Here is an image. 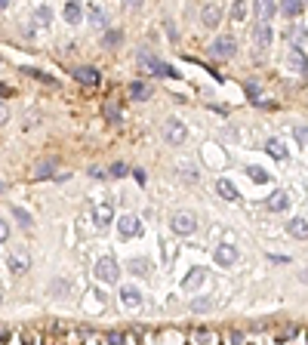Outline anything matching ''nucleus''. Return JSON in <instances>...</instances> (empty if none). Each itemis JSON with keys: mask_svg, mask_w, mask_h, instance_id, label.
<instances>
[{"mask_svg": "<svg viewBox=\"0 0 308 345\" xmlns=\"http://www.w3.org/2000/svg\"><path fill=\"white\" fill-rule=\"evenodd\" d=\"M96 278H99L102 284H117V278H120V265H117L111 256H102V259L96 262Z\"/></svg>", "mask_w": 308, "mask_h": 345, "instance_id": "obj_1", "label": "nucleus"}, {"mask_svg": "<svg viewBox=\"0 0 308 345\" xmlns=\"http://www.w3.org/2000/svg\"><path fill=\"white\" fill-rule=\"evenodd\" d=\"M234 49H238V40H234L231 34H222V37H216V43L210 46V56H213V59H231Z\"/></svg>", "mask_w": 308, "mask_h": 345, "instance_id": "obj_2", "label": "nucleus"}, {"mask_svg": "<svg viewBox=\"0 0 308 345\" xmlns=\"http://www.w3.org/2000/svg\"><path fill=\"white\" fill-rule=\"evenodd\" d=\"M164 139H167L170 145H182V142L188 139L185 123H182V120H167V123H164Z\"/></svg>", "mask_w": 308, "mask_h": 345, "instance_id": "obj_3", "label": "nucleus"}, {"mask_svg": "<svg viewBox=\"0 0 308 345\" xmlns=\"http://www.w3.org/2000/svg\"><path fill=\"white\" fill-rule=\"evenodd\" d=\"M197 228V216L194 213H176L173 216V231L176 234H194Z\"/></svg>", "mask_w": 308, "mask_h": 345, "instance_id": "obj_4", "label": "nucleus"}, {"mask_svg": "<svg viewBox=\"0 0 308 345\" xmlns=\"http://www.w3.org/2000/svg\"><path fill=\"white\" fill-rule=\"evenodd\" d=\"M213 259H216L219 265H225V268H228V265H234V262H238V250H234L231 244H219V247L213 250Z\"/></svg>", "mask_w": 308, "mask_h": 345, "instance_id": "obj_5", "label": "nucleus"}, {"mask_svg": "<svg viewBox=\"0 0 308 345\" xmlns=\"http://www.w3.org/2000/svg\"><path fill=\"white\" fill-rule=\"evenodd\" d=\"M111 222H114V204H108V201L96 204V225L99 228H108Z\"/></svg>", "mask_w": 308, "mask_h": 345, "instance_id": "obj_6", "label": "nucleus"}, {"mask_svg": "<svg viewBox=\"0 0 308 345\" xmlns=\"http://www.w3.org/2000/svg\"><path fill=\"white\" fill-rule=\"evenodd\" d=\"M9 271H12V275H25V271H31V256H28L25 250L12 253V256H9Z\"/></svg>", "mask_w": 308, "mask_h": 345, "instance_id": "obj_7", "label": "nucleus"}, {"mask_svg": "<svg viewBox=\"0 0 308 345\" xmlns=\"http://www.w3.org/2000/svg\"><path fill=\"white\" fill-rule=\"evenodd\" d=\"M219 19H222V6H219V3H207V6L201 9V22H204L207 28H216Z\"/></svg>", "mask_w": 308, "mask_h": 345, "instance_id": "obj_8", "label": "nucleus"}, {"mask_svg": "<svg viewBox=\"0 0 308 345\" xmlns=\"http://www.w3.org/2000/svg\"><path fill=\"white\" fill-rule=\"evenodd\" d=\"M117 228L123 238H136L142 231V222H139V216H123V219H117Z\"/></svg>", "mask_w": 308, "mask_h": 345, "instance_id": "obj_9", "label": "nucleus"}, {"mask_svg": "<svg viewBox=\"0 0 308 345\" xmlns=\"http://www.w3.org/2000/svg\"><path fill=\"white\" fill-rule=\"evenodd\" d=\"M204 281H207V271H204V268H191V271L185 275V281H182V290H185V293H194Z\"/></svg>", "mask_w": 308, "mask_h": 345, "instance_id": "obj_10", "label": "nucleus"}, {"mask_svg": "<svg viewBox=\"0 0 308 345\" xmlns=\"http://www.w3.org/2000/svg\"><path fill=\"white\" fill-rule=\"evenodd\" d=\"M253 40L259 43V49H268V46H271V25L259 22V25L253 28Z\"/></svg>", "mask_w": 308, "mask_h": 345, "instance_id": "obj_11", "label": "nucleus"}, {"mask_svg": "<svg viewBox=\"0 0 308 345\" xmlns=\"http://www.w3.org/2000/svg\"><path fill=\"white\" fill-rule=\"evenodd\" d=\"M86 15H89V22H93L96 28H105V25H108V12H105V6H99V3H89V6H86Z\"/></svg>", "mask_w": 308, "mask_h": 345, "instance_id": "obj_12", "label": "nucleus"}, {"mask_svg": "<svg viewBox=\"0 0 308 345\" xmlns=\"http://www.w3.org/2000/svg\"><path fill=\"white\" fill-rule=\"evenodd\" d=\"M74 77H77L80 83H86V86H96V83H99V71H96V68H89V65L74 68Z\"/></svg>", "mask_w": 308, "mask_h": 345, "instance_id": "obj_13", "label": "nucleus"}, {"mask_svg": "<svg viewBox=\"0 0 308 345\" xmlns=\"http://www.w3.org/2000/svg\"><path fill=\"white\" fill-rule=\"evenodd\" d=\"M265 207H268L271 213H284V210L290 207V197H287L284 191H275V194H271V197L265 201Z\"/></svg>", "mask_w": 308, "mask_h": 345, "instance_id": "obj_14", "label": "nucleus"}, {"mask_svg": "<svg viewBox=\"0 0 308 345\" xmlns=\"http://www.w3.org/2000/svg\"><path fill=\"white\" fill-rule=\"evenodd\" d=\"M287 231H290L293 238H299V241H305V238H308V219H302V216H296V219H290V222H287Z\"/></svg>", "mask_w": 308, "mask_h": 345, "instance_id": "obj_15", "label": "nucleus"}, {"mask_svg": "<svg viewBox=\"0 0 308 345\" xmlns=\"http://www.w3.org/2000/svg\"><path fill=\"white\" fill-rule=\"evenodd\" d=\"M265 151H268L275 160H287V157H290V151L284 148V142H281V139H268V142H265Z\"/></svg>", "mask_w": 308, "mask_h": 345, "instance_id": "obj_16", "label": "nucleus"}, {"mask_svg": "<svg viewBox=\"0 0 308 345\" xmlns=\"http://www.w3.org/2000/svg\"><path fill=\"white\" fill-rule=\"evenodd\" d=\"M120 299H123L126 308H139V305H142V293H139L136 287H123V290H120Z\"/></svg>", "mask_w": 308, "mask_h": 345, "instance_id": "obj_17", "label": "nucleus"}, {"mask_svg": "<svg viewBox=\"0 0 308 345\" xmlns=\"http://www.w3.org/2000/svg\"><path fill=\"white\" fill-rule=\"evenodd\" d=\"M62 15H65V22H68V25H77V22L83 19V9H80V3H74V0H71V3H65Z\"/></svg>", "mask_w": 308, "mask_h": 345, "instance_id": "obj_18", "label": "nucleus"}, {"mask_svg": "<svg viewBox=\"0 0 308 345\" xmlns=\"http://www.w3.org/2000/svg\"><path fill=\"white\" fill-rule=\"evenodd\" d=\"M130 96H133L136 102H145V99L151 96V86H148L145 80H133V83H130Z\"/></svg>", "mask_w": 308, "mask_h": 345, "instance_id": "obj_19", "label": "nucleus"}, {"mask_svg": "<svg viewBox=\"0 0 308 345\" xmlns=\"http://www.w3.org/2000/svg\"><path fill=\"white\" fill-rule=\"evenodd\" d=\"M253 9H256V15H259L262 22H265V19H271V15L278 12V6H275L271 0H256V6H253Z\"/></svg>", "mask_w": 308, "mask_h": 345, "instance_id": "obj_20", "label": "nucleus"}, {"mask_svg": "<svg viewBox=\"0 0 308 345\" xmlns=\"http://www.w3.org/2000/svg\"><path fill=\"white\" fill-rule=\"evenodd\" d=\"M287 37H290V40L296 43V49H299V46L308 40V28H305V25H293V28L287 31Z\"/></svg>", "mask_w": 308, "mask_h": 345, "instance_id": "obj_21", "label": "nucleus"}, {"mask_svg": "<svg viewBox=\"0 0 308 345\" xmlns=\"http://www.w3.org/2000/svg\"><path fill=\"white\" fill-rule=\"evenodd\" d=\"M216 188H219V194H222L225 201H238V197H241V191H238L228 179H219V185H216Z\"/></svg>", "mask_w": 308, "mask_h": 345, "instance_id": "obj_22", "label": "nucleus"}, {"mask_svg": "<svg viewBox=\"0 0 308 345\" xmlns=\"http://www.w3.org/2000/svg\"><path fill=\"white\" fill-rule=\"evenodd\" d=\"M305 52H302V49H293V52H290V56H287V65H290V68H296V71H299V74H302V68H305Z\"/></svg>", "mask_w": 308, "mask_h": 345, "instance_id": "obj_23", "label": "nucleus"}, {"mask_svg": "<svg viewBox=\"0 0 308 345\" xmlns=\"http://www.w3.org/2000/svg\"><path fill=\"white\" fill-rule=\"evenodd\" d=\"M34 22H37L40 28H46V25L52 22V9H49V6H37V9H34Z\"/></svg>", "mask_w": 308, "mask_h": 345, "instance_id": "obj_24", "label": "nucleus"}, {"mask_svg": "<svg viewBox=\"0 0 308 345\" xmlns=\"http://www.w3.org/2000/svg\"><path fill=\"white\" fill-rule=\"evenodd\" d=\"M52 170H56V160H43V164H37L34 179H49V176H52Z\"/></svg>", "mask_w": 308, "mask_h": 345, "instance_id": "obj_25", "label": "nucleus"}, {"mask_svg": "<svg viewBox=\"0 0 308 345\" xmlns=\"http://www.w3.org/2000/svg\"><path fill=\"white\" fill-rule=\"evenodd\" d=\"M302 9H305V3H302V0H287V3L281 6V12H284V15H299Z\"/></svg>", "mask_w": 308, "mask_h": 345, "instance_id": "obj_26", "label": "nucleus"}, {"mask_svg": "<svg viewBox=\"0 0 308 345\" xmlns=\"http://www.w3.org/2000/svg\"><path fill=\"white\" fill-rule=\"evenodd\" d=\"M247 176H250L253 182H259V185H262V182H268V173H265L262 167H247Z\"/></svg>", "mask_w": 308, "mask_h": 345, "instance_id": "obj_27", "label": "nucleus"}, {"mask_svg": "<svg viewBox=\"0 0 308 345\" xmlns=\"http://www.w3.org/2000/svg\"><path fill=\"white\" fill-rule=\"evenodd\" d=\"M133 275H148V259H130V265H126Z\"/></svg>", "mask_w": 308, "mask_h": 345, "instance_id": "obj_28", "label": "nucleus"}, {"mask_svg": "<svg viewBox=\"0 0 308 345\" xmlns=\"http://www.w3.org/2000/svg\"><path fill=\"white\" fill-rule=\"evenodd\" d=\"M210 305H213V302H210L207 296H197V299H191V312H197V315H201V312H210Z\"/></svg>", "mask_w": 308, "mask_h": 345, "instance_id": "obj_29", "label": "nucleus"}, {"mask_svg": "<svg viewBox=\"0 0 308 345\" xmlns=\"http://www.w3.org/2000/svg\"><path fill=\"white\" fill-rule=\"evenodd\" d=\"M293 136H296V142H299V145H305V148H308V126H305V123H296V126H293Z\"/></svg>", "mask_w": 308, "mask_h": 345, "instance_id": "obj_30", "label": "nucleus"}, {"mask_svg": "<svg viewBox=\"0 0 308 345\" xmlns=\"http://www.w3.org/2000/svg\"><path fill=\"white\" fill-rule=\"evenodd\" d=\"M105 117H108L111 123H120V108H117L114 102H108V105H105Z\"/></svg>", "mask_w": 308, "mask_h": 345, "instance_id": "obj_31", "label": "nucleus"}, {"mask_svg": "<svg viewBox=\"0 0 308 345\" xmlns=\"http://www.w3.org/2000/svg\"><path fill=\"white\" fill-rule=\"evenodd\" d=\"M12 216L19 219V225H25V228H31V213H25L22 207H12Z\"/></svg>", "mask_w": 308, "mask_h": 345, "instance_id": "obj_32", "label": "nucleus"}, {"mask_svg": "<svg viewBox=\"0 0 308 345\" xmlns=\"http://www.w3.org/2000/svg\"><path fill=\"white\" fill-rule=\"evenodd\" d=\"M244 15H247V3H234L231 6V19L234 22H244Z\"/></svg>", "mask_w": 308, "mask_h": 345, "instance_id": "obj_33", "label": "nucleus"}, {"mask_svg": "<svg viewBox=\"0 0 308 345\" xmlns=\"http://www.w3.org/2000/svg\"><path fill=\"white\" fill-rule=\"evenodd\" d=\"M120 43V31H105V46H117Z\"/></svg>", "mask_w": 308, "mask_h": 345, "instance_id": "obj_34", "label": "nucleus"}, {"mask_svg": "<svg viewBox=\"0 0 308 345\" xmlns=\"http://www.w3.org/2000/svg\"><path fill=\"white\" fill-rule=\"evenodd\" d=\"M247 96H250V102L259 105V89H256V83H247Z\"/></svg>", "mask_w": 308, "mask_h": 345, "instance_id": "obj_35", "label": "nucleus"}, {"mask_svg": "<svg viewBox=\"0 0 308 345\" xmlns=\"http://www.w3.org/2000/svg\"><path fill=\"white\" fill-rule=\"evenodd\" d=\"M123 342H126L123 333H111V336H108V345H123Z\"/></svg>", "mask_w": 308, "mask_h": 345, "instance_id": "obj_36", "label": "nucleus"}, {"mask_svg": "<svg viewBox=\"0 0 308 345\" xmlns=\"http://www.w3.org/2000/svg\"><path fill=\"white\" fill-rule=\"evenodd\" d=\"M111 176H126V167L123 164H111Z\"/></svg>", "mask_w": 308, "mask_h": 345, "instance_id": "obj_37", "label": "nucleus"}, {"mask_svg": "<svg viewBox=\"0 0 308 345\" xmlns=\"http://www.w3.org/2000/svg\"><path fill=\"white\" fill-rule=\"evenodd\" d=\"M3 123H9V108L0 102V126H3Z\"/></svg>", "mask_w": 308, "mask_h": 345, "instance_id": "obj_38", "label": "nucleus"}, {"mask_svg": "<svg viewBox=\"0 0 308 345\" xmlns=\"http://www.w3.org/2000/svg\"><path fill=\"white\" fill-rule=\"evenodd\" d=\"M6 238H9V225H6V222H3V219H0V244H3V241H6Z\"/></svg>", "mask_w": 308, "mask_h": 345, "instance_id": "obj_39", "label": "nucleus"}, {"mask_svg": "<svg viewBox=\"0 0 308 345\" xmlns=\"http://www.w3.org/2000/svg\"><path fill=\"white\" fill-rule=\"evenodd\" d=\"M6 96H12V89H9L6 83H0V99H6Z\"/></svg>", "mask_w": 308, "mask_h": 345, "instance_id": "obj_40", "label": "nucleus"}, {"mask_svg": "<svg viewBox=\"0 0 308 345\" xmlns=\"http://www.w3.org/2000/svg\"><path fill=\"white\" fill-rule=\"evenodd\" d=\"M299 281H305V284H308V271H302V275H299Z\"/></svg>", "mask_w": 308, "mask_h": 345, "instance_id": "obj_41", "label": "nucleus"}, {"mask_svg": "<svg viewBox=\"0 0 308 345\" xmlns=\"http://www.w3.org/2000/svg\"><path fill=\"white\" fill-rule=\"evenodd\" d=\"M302 77H305V80H308V62H305V68H302Z\"/></svg>", "mask_w": 308, "mask_h": 345, "instance_id": "obj_42", "label": "nucleus"}, {"mask_svg": "<svg viewBox=\"0 0 308 345\" xmlns=\"http://www.w3.org/2000/svg\"><path fill=\"white\" fill-rule=\"evenodd\" d=\"M0 302H3V293H0Z\"/></svg>", "mask_w": 308, "mask_h": 345, "instance_id": "obj_43", "label": "nucleus"}]
</instances>
